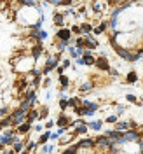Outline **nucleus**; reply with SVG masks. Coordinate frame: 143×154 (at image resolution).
I'll return each mask as SVG.
<instances>
[{"label":"nucleus","mask_w":143,"mask_h":154,"mask_svg":"<svg viewBox=\"0 0 143 154\" xmlns=\"http://www.w3.org/2000/svg\"><path fill=\"white\" fill-rule=\"evenodd\" d=\"M96 144L100 145V147H110L112 142H110V138H105V137H100L98 140H96Z\"/></svg>","instance_id":"1"},{"label":"nucleus","mask_w":143,"mask_h":154,"mask_svg":"<svg viewBox=\"0 0 143 154\" xmlns=\"http://www.w3.org/2000/svg\"><path fill=\"white\" fill-rule=\"evenodd\" d=\"M96 65L100 68H103V70H106V68H108V61H106L105 58H100V60L96 61Z\"/></svg>","instance_id":"2"},{"label":"nucleus","mask_w":143,"mask_h":154,"mask_svg":"<svg viewBox=\"0 0 143 154\" xmlns=\"http://www.w3.org/2000/svg\"><path fill=\"white\" fill-rule=\"evenodd\" d=\"M117 53H119V56H122V58H126V60H129L131 58V54L126 51V49H121V48H117Z\"/></svg>","instance_id":"3"},{"label":"nucleus","mask_w":143,"mask_h":154,"mask_svg":"<svg viewBox=\"0 0 143 154\" xmlns=\"http://www.w3.org/2000/svg\"><path fill=\"white\" fill-rule=\"evenodd\" d=\"M126 140H138V135L134 133V131H127V133L124 135Z\"/></svg>","instance_id":"4"},{"label":"nucleus","mask_w":143,"mask_h":154,"mask_svg":"<svg viewBox=\"0 0 143 154\" xmlns=\"http://www.w3.org/2000/svg\"><path fill=\"white\" fill-rule=\"evenodd\" d=\"M58 37H59V38H65V40H68V38H70V32H68V30H61V32L58 33Z\"/></svg>","instance_id":"5"},{"label":"nucleus","mask_w":143,"mask_h":154,"mask_svg":"<svg viewBox=\"0 0 143 154\" xmlns=\"http://www.w3.org/2000/svg\"><path fill=\"white\" fill-rule=\"evenodd\" d=\"M93 145H94V142H93V140H82V142L77 145V147H93Z\"/></svg>","instance_id":"6"},{"label":"nucleus","mask_w":143,"mask_h":154,"mask_svg":"<svg viewBox=\"0 0 143 154\" xmlns=\"http://www.w3.org/2000/svg\"><path fill=\"white\" fill-rule=\"evenodd\" d=\"M84 63H87V65H93V63H94V58L89 56V54H86V58H84Z\"/></svg>","instance_id":"7"},{"label":"nucleus","mask_w":143,"mask_h":154,"mask_svg":"<svg viewBox=\"0 0 143 154\" xmlns=\"http://www.w3.org/2000/svg\"><path fill=\"white\" fill-rule=\"evenodd\" d=\"M136 81V74L131 72V74H127V82H134Z\"/></svg>","instance_id":"8"},{"label":"nucleus","mask_w":143,"mask_h":154,"mask_svg":"<svg viewBox=\"0 0 143 154\" xmlns=\"http://www.w3.org/2000/svg\"><path fill=\"white\" fill-rule=\"evenodd\" d=\"M129 128V123H121V125H117V130H127Z\"/></svg>","instance_id":"9"},{"label":"nucleus","mask_w":143,"mask_h":154,"mask_svg":"<svg viewBox=\"0 0 143 154\" xmlns=\"http://www.w3.org/2000/svg\"><path fill=\"white\" fill-rule=\"evenodd\" d=\"M28 130H30V125H28V123H25V125L19 128V131H21V133H25V131H28Z\"/></svg>","instance_id":"10"},{"label":"nucleus","mask_w":143,"mask_h":154,"mask_svg":"<svg viewBox=\"0 0 143 154\" xmlns=\"http://www.w3.org/2000/svg\"><path fill=\"white\" fill-rule=\"evenodd\" d=\"M58 125L65 126V125H67V117H63V116H61V117H59V121H58Z\"/></svg>","instance_id":"11"},{"label":"nucleus","mask_w":143,"mask_h":154,"mask_svg":"<svg viewBox=\"0 0 143 154\" xmlns=\"http://www.w3.org/2000/svg\"><path fill=\"white\" fill-rule=\"evenodd\" d=\"M54 21H56L58 25H61V23H63V18H61V16H59V14H58L56 18H54Z\"/></svg>","instance_id":"12"},{"label":"nucleus","mask_w":143,"mask_h":154,"mask_svg":"<svg viewBox=\"0 0 143 154\" xmlns=\"http://www.w3.org/2000/svg\"><path fill=\"white\" fill-rule=\"evenodd\" d=\"M59 81H61V84H63V86H67V84H68V79H67V77H63V75H61Z\"/></svg>","instance_id":"13"},{"label":"nucleus","mask_w":143,"mask_h":154,"mask_svg":"<svg viewBox=\"0 0 143 154\" xmlns=\"http://www.w3.org/2000/svg\"><path fill=\"white\" fill-rule=\"evenodd\" d=\"M100 126H101V123H100V121H96V123H93V128H94V130H100Z\"/></svg>","instance_id":"14"},{"label":"nucleus","mask_w":143,"mask_h":154,"mask_svg":"<svg viewBox=\"0 0 143 154\" xmlns=\"http://www.w3.org/2000/svg\"><path fill=\"white\" fill-rule=\"evenodd\" d=\"M28 117H30V119H35V117H37V112H30Z\"/></svg>","instance_id":"15"},{"label":"nucleus","mask_w":143,"mask_h":154,"mask_svg":"<svg viewBox=\"0 0 143 154\" xmlns=\"http://www.w3.org/2000/svg\"><path fill=\"white\" fill-rule=\"evenodd\" d=\"M82 30H84V32H89V30H91V26H89V25H84V26H82Z\"/></svg>","instance_id":"16"},{"label":"nucleus","mask_w":143,"mask_h":154,"mask_svg":"<svg viewBox=\"0 0 143 154\" xmlns=\"http://www.w3.org/2000/svg\"><path fill=\"white\" fill-rule=\"evenodd\" d=\"M127 100H129V102H136V98H134L133 95H129V96H127Z\"/></svg>","instance_id":"17"}]
</instances>
